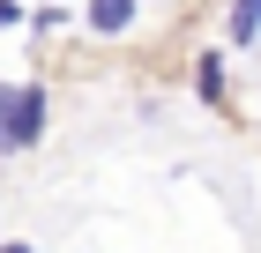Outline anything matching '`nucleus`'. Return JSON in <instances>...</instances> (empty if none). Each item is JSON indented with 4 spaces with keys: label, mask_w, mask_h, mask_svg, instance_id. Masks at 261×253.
Masks as SVG:
<instances>
[{
    "label": "nucleus",
    "mask_w": 261,
    "mask_h": 253,
    "mask_svg": "<svg viewBox=\"0 0 261 253\" xmlns=\"http://www.w3.org/2000/svg\"><path fill=\"white\" fill-rule=\"evenodd\" d=\"M15 22H22V8H15V0H0V30H15Z\"/></svg>",
    "instance_id": "7"
},
{
    "label": "nucleus",
    "mask_w": 261,
    "mask_h": 253,
    "mask_svg": "<svg viewBox=\"0 0 261 253\" xmlns=\"http://www.w3.org/2000/svg\"><path fill=\"white\" fill-rule=\"evenodd\" d=\"M67 22V0H53V8H38V15H30V30H60Z\"/></svg>",
    "instance_id": "5"
},
{
    "label": "nucleus",
    "mask_w": 261,
    "mask_h": 253,
    "mask_svg": "<svg viewBox=\"0 0 261 253\" xmlns=\"http://www.w3.org/2000/svg\"><path fill=\"white\" fill-rule=\"evenodd\" d=\"M261 38V0H231V45H254Z\"/></svg>",
    "instance_id": "3"
},
{
    "label": "nucleus",
    "mask_w": 261,
    "mask_h": 253,
    "mask_svg": "<svg viewBox=\"0 0 261 253\" xmlns=\"http://www.w3.org/2000/svg\"><path fill=\"white\" fill-rule=\"evenodd\" d=\"M8 104H15V82H0V134H8Z\"/></svg>",
    "instance_id": "6"
},
{
    "label": "nucleus",
    "mask_w": 261,
    "mask_h": 253,
    "mask_svg": "<svg viewBox=\"0 0 261 253\" xmlns=\"http://www.w3.org/2000/svg\"><path fill=\"white\" fill-rule=\"evenodd\" d=\"M194 90H201L209 104H224V60H217V52H201V67H194Z\"/></svg>",
    "instance_id": "4"
},
{
    "label": "nucleus",
    "mask_w": 261,
    "mask_h": 253,
    "mask_svg": "<svg viewBox=\"0 0 261 253\" xmlns=\"http://www.w3.org/2000/svg\"><path fill=\"white\" fill-rule=\"evenodd\" d=\"M38 134H45V90H38V82H15V104H8V134H0V149H30Z\"/></svg>",
    "instance_id": "1"
},
{
    "label": "nucleus",
    "mask_w": 261,
    "mask_h": 253,
    "mask_svg": "<svg viewBox=\"0 0 261 253\" xmlns=\"http://www.w3.org/2000/svg\"><path fill=\"white\" fill-rule=\"evenodd\" d=\"M0 253H30V238H8V246H0Z\"/></svg>",
    "instance_id": "8"
},
{
    "label": "nucleus",
    "mask_w": 261,
    "mask_h": 253,
    "mask_svg": "<svg viewBox=\"0 0 261 253\" xmlns=\"http://www.w3.org/2000/svg\"><path fill=\"white\" fill-rule=\"evenodd\" d=\"M142 0H82V22L97 30V38H120V30H135Z\"/></svg>",
    "instance_id": "2"
}]
</instances>
